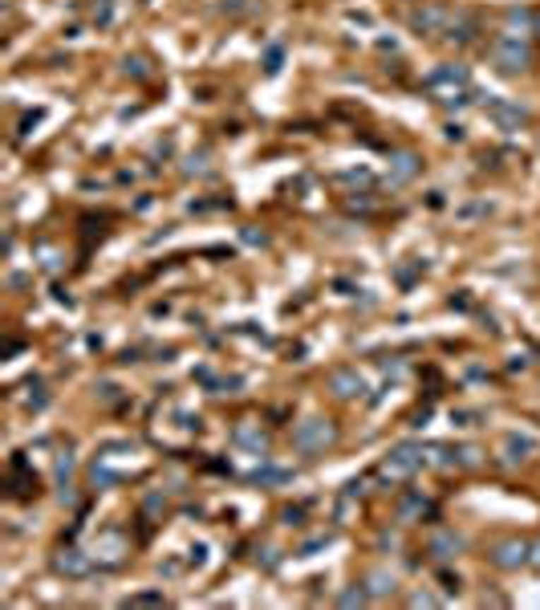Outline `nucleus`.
<instances>
[{"mask_svg": "<svg viewBox=\"0 0 540 610\" xmlns=\"http://www.w3.org/2000/svg\"><path fill=\"white\" fill-rule=\"evenodd\" d=\"M333 440H337V431H333L329 419H305V423H296V431H293V447H296V452H305V456L325 452Z\"/></svg>", "mask_w": 540, "mask_h": 610, "instance_id": "1", "label": "nucleus"}, {"mask_svg": "<svg viewBox=\"0 0 540 610\" xmlns=\"http://www.w3.org/2000/svg\"><path fill=\"white\" fill-rule=\"evenodd\" d=\"M419 468H423V447H410V444H407V447H394L390 456L382 460L378 476L394 484V480H407L410 472H419Z\"/></svg>", "mask_w": 540, "mask_h": 610, "instance_id": "2", "label": "nucleus"}, {"mask_svg": "<svg viewBox=\"0 0 540 610\" xmlns=\"http://www.w3.org/2000/svg\"><path fill=\"white\" fill-rule=\"evenodd\" d=\"M491 57H496V66L508 69V74H520V69H528V45H524L520 37H496V45H491Z\"/></svg>", "mask_w": 540, "mask_h": 610, "instance_id": "3", "label": "nucleus"}, {"mask_svg": "<svg viewBox=\"0 0 540 610\" xmlns=\"http://www.w3.org/2000/svg\"><path fill=\"white\" fill-rule=\"evenodd\" d=\"M53 570L66 574V577H85L90 570H94V558L69 545V549H57V553H53Z\"/></svg>", "mask_w": 540, "mask_h": 610, "instance_id": "4", "label": "nucleus"}, {"mask_svg": "<svg viewBox=\"0 0 540 610\" xmlns=\"http://www.w3.org/2000/svg\"><path fill=\"white\" fill-rule=\"evenodd\" d=\"M488 558H491V565H500V570H520L524 561H528V545L524 541H500Z\"/></svg>", "mask_w": 540, "mask_h": 610, "instance_id": "5", "label": "nucleus"}, {"mask_svg": "<svg viewBox=\"0 0 540 610\" xmlns=\"http://www.w3.org/2000/svg\"><path fill=\"white\" fill-rule=\"evenodd\" d=\"M329 391H333L337 399H358L361 391H366V379H361L358 370H345L342 366V370L329 375Z\"/></svg>", "mask_w": 540, "mask_h": 610, "instance_id": "6", "label": "nucleus"}, {"mask_svg": "<svg viewBox=\"0 0 540 610\" xmlns=\"http://www.w3.org/2000/svg\"><path fill=\"white\" fill-rule=\"evenodd\" d=\"M410 25L423 29V33H435V29H447V25H451V13L439 8V4H426V8H414V13H410Z\"/></svg>", "mask_w": 540, "mask_h": 610, "instance_id": "7", "label": "nucleus"}, {"mask_svg": "<svg viewBox=\"0 0 540 610\" xmlns=\"http://www.w3.org/2000/svg\"><path fill=\"white\" fill-rule=\"evenodd\" d=\"M426 549H431L439 561H451L459 549H463V537L451 533V529H435V533H431V541H426Z\"/></svg>", "mask_w": 540, "mask_h": 610, "instance_id": "8", "label": "nucleus"}, {"mask_svg": "<svg viewBox=\"0 0 540 610\" xmlns=\"http://www.w3.org/2000/svg\"><path fill=\"white\" fill-rule=\"evenodd\" d=\"M426 86H431V90H439V86H451V94H455V86H467V66H455V61H447V66L431 69V74H426Z\"/></svg>", "mask_w": 540, "mask_h": 610, "instance_id": "9", "label": "nucleus"}, {"mask_svg": "<svg viewBox=\"0 0 540 610\" xmlns=\"http://www.w3.org/2000/svg\"><path fill=\"white\" fill-rule=\"evenodd\" d=\"M232 444L244 447V452H252V456H264V447H268V440H264L260 428H252V423H244V428L232 431Z\"/></svg>", "mask_w": 540, "mask_h": 610, "instance_id": "10", "label": "nucleus"}, {"mask_svg": "<svg viewBox=\"0 0 540 610\" xmlns=\"http://www.w3.org/2000/svg\"><path fill=\"white\" fill-rule=\"evenodd\" d=\"M426 512H431V505H426V496L423 493H410V496H402L398 500V521H423Z\"/></svg>", "mask_w": 540, "mask_h": 610, "instance_id": "11", "label": "nucleus"}, {"mask_svg": "<svg viewBox=\"0 0 540 610\" xmlns=\"http://www.w3.org/2000/svg\"><path fill=\"white\" fill-rule=\"evenodd\" d=\"M536 452V444L528 440V435H508L504 440V464H520V460H528Z\"/></svg>", "mask_w": 540, "mask_h": 610, "instance_id": "12", "label": "nucleus"}, {"mask_svg": "<svg viewBox=\"0 0 540 610\" xmlns=\"http://www.w3.org/2000/svg\"><path fill=\"white\" fill-rule=\"evenodd\" d=\"M122 553H126V541H122L118 533H106V537H102V545H94V558L110 561V565H118V561H122Z\"/></svg>", "mask_w": 540, "mask_h": 610, "instance_id": "13", "label": "nucleus"}, {"mask_svg": "<svg viewBox=\"0 0 540 610\" xmlns=\"http://www.w3.org/2000/svg\"><path fill=\"white\" fill-rule=\"evenodd\" d=\"M491 118H496L500 127H508V131H516L528 115H524L520 106H512V102H491Z\"/></svg>", "mask_w": 540, "mask_h": 610, "instance_id": "14", "label": "nucleus"}, {"mask_svg": "<svg viewBox=\"0 0 540 610\" xmlns=\"http://www.w3.org/2000/svg\"><path fill=\"white\" fill-rule=\"evenodd\" d=\"M532 29H536V17L528 8H508V33L512 37H528Z\"/></svg>", "mask_w": 540, "mask_h": 610, "instance_id": "15", "label": "nucleus"}, {"mask_svg": "<svg viewBox=\"0 0 540 610\" xmlns=\"http://www.w3.org/2000/svg\"><path fill=\"white\" fill-rule=\"evenodd\" d=\"M455 464V452L443 444H423V468H451Z\"/></svg>", "mask_w": 540, "mask_h": 610, "instance_id": "16", "label": "nucleus"}, {"mask_svg": "<svg viewBox=\"0 0 540 610\" xmlns=\"http://www.w3.org/2000/svg\"><path fill=\"white\" fill-rule=\"evenodd\" d=\"M414 171H419V159H414V155H410V151H398V155H394V183H402V180H410V175H414Z\"/></svg>", "mask_w": 540, "mask_h": 610, "instance_id": "17", "label": "nucleus"}, {"mask_svg": "<svg viewBox=\"0 0 540 610\" xmlns=\"http://www.w3.org/2000/svg\"><path fill=\"white\" fill-rule=\"evenodd\" d=\"M366 586H370V594H374V598H386V594H394V574L374 570V574L366 577Z\"/></svg>", "mask_w": 540, "mask_h": 610, "instance_id": "18", "label": "nucleus"}, {"mask_svg": "<svg viewBox=\"0 0 540 610\" xmlns=\"http://www.w3.org/2000/svg\"><path fill=\"white\" fill-rule=\"evenodd\" d=\"M90 480H94L98 488H114V484H118V472H110V468L102 464V456H98V464L90 468Z\"/></svg>", "mask_w": 540, "mask_h": 610, "instance_id": "19", "label": "nucleus"}, {"mask_svg": "<svg viewBox=\"0 0 540 610\" xmlns=\"http://www.w3.org/2000/svg\"><path fill=\"white\" fill-rule=\"evenodd\" d=\"M252 480H256V484H280V480H289V472H284V468H272V464H264V468L252 472Z\"/></svg>", "mask_w": 540, "mask_h": 610, "instance_id": "20", "label": "nucleus"}, {"mask_svg": "<svg viewBox=\"0 0 540 610\" xmlns=\"http://www.w3.org/2000/svg\"><path fill=\"white\" fill-rule=\"evenodd\" d=\"M370 598H374L370 590H342V594H337V602H342V606H366Z\"/></svg>", "mask_w": 540, "mask_h": 610, "instance_id": "21", "label": "nucleus"}, {"mask_svg": "<svg viewBox=\"0 0 540 610\" xmlns=\"http://www.w3.org/2000/svg\"><path fill=\"white\" fill-rule=\"evenodd\" d=\"M455 464H463V468H475L479 464V447H455Z\"/></svg>", "mask_w": 540, "mask_h": 610, "instance_id": "22", "label": "nucleus"}, {"mask_svg": "<svg viewBox=\"0 0 540 610\" xmlns=\"http://www.w3.org/2000/svg\"><path fill=\"white\" fill-rule=\"evenodd\" d=\"M131 606H163V594L159 590H147V594H134Z\"/></svg>", "mask_w": 540, "mask_h": 610, "instance_id": "23", "label": "nucleus"}, {"mask_svg": "<svg viewBox=\"0 0 540 610\" xmlns=\"http://www.w3.org/2000/svg\"><path fill=\"white\" fill-rule=\"evenodd\" d=\"M94 391H98V399H102V403H114V399H118V387H114V382H98Z\"/></svg>", "mask_w": 540, "mask_h": 610, "instance_id": "24", "label": "nucleus"}, {"mask_svg": "<svg viewBox=\"0 0 540 610\" xmlns=\"http://www.w3.org/2000/svg\"><path fill=\"white\" fill-rule=\"evenodd\" d=\"M69 472H73V456H69V452H61V456H57V480H66Z\"/></svg>", "mask_w": 540, "mask_h": 610, "instance_id": "25", "label": "nucleus"}, {"mask_svg": "<svg viewBox=\"0 0 540 610\" xmlns=\"http://www.w3.org/2000/svg\"><path fill=\"white\" fill-rule=\"evenodd\" d=\"M451 423H455V428H475V415L472 411H455V415H451Z\"/></svg>", "mask_w": 540, "mask_h": 610, "instance_id": "26", "label": "nucleus"}, {"mask_svg": "<svg viewBox=\"0 0 540 610\" xmlns=\"http://www.w3.org/2000/svg\"><path fill=\"white\" fill-rule=\"evenodd\" d=\"M301 517H305L301 509H284V525H301Z\"/></svg>", "mask_w": 540, "mask_h": 610, "instance_id": "27", "label": "nucleus"}, {"mask_svg": "<svg viewBox=\"0 0 540 610\" xmlns=\"http://www.w3.org/2000/svg\"><path fill=\"white\" fill-rule=\"evenodd\" d=\"M431 602H435L431 594H414V598H410V606H431Z\"/></svg>", "mask_w": 540, "mask_h": 610, "instance_id": "28", "label": "nucleus"}, {"mask_svg": "<svg viewBox=\"0 0 540 610\" xmlns=\"http://www.w3.org/2000/svg\"><path fill=\"white\" fill-rule=\"evenodd\" d=\"M224 8H232V13H240V8H244V0H228Z\"/></svg>", "mask_w": 540, "mask_h": 610, "instance_id": "29", "label": "nucleus"}, {"mask_svg": "<svg viewBox=\"0 0 540 610\" xmlns=\"http://www.w3.org/2000/svg\"><path fill=\"white\" fill-rule=\"evenodd\" d=\"M532 561H536V565H540V541L532 545Z\"/></svg>", "mask_w": 540, "mask_h": 610, "instance_id": "30", "label": "nucleus"}, {"mask_svg": "<svg viewBox=\"0 0 540 610\" xmlns=\"http://www.w3.org/2000/svg\"><path fill=\"white\" fill-rule=\"evenodd\" d=\"M536 33H540V17H536Z\"/></svg>", "mask_w": 540, "mask_h": 610, "instance_id": "31", "label": "nucleus"}]
</instances>
